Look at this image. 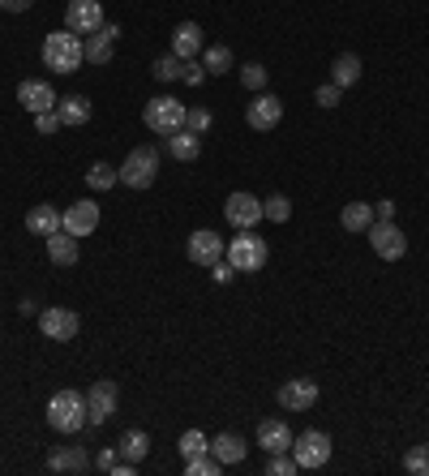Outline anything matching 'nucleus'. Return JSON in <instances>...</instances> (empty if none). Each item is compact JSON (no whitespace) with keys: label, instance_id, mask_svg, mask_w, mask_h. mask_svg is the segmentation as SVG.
<instances>
[{"label":"nucleus","instance_id":"13","mask_svg":"<svg viewBox=\"0 0 429 476\" xmlns=\"http://www.w3.org/2000/svg\"><path fill=\"white\" fill-rule=\"evenodd\" d=\"M318 404V382L313 378H287L279 386V407L284 412H310Z\"/></svg>","mask_w":429,"mask_h":476},{"label":"nucleus","instance_id":"7","mask_svg":"<svg viewBox=\"0 0 429 476\" xmlns=\"http://www.w3.org/2000/svg\"><path fill=\"white\" fill-rule=\"evenodd\" d=\"M365 237H369V245H374V254H378L382 262H400L408 254V237H404V228H395V219H374Z\"/></svg>","mask_w":429,"mask_h":476},{"label":"nucleus","instance_id":"17","mask_svg":"<svg viewBox=\"0 0 429 476\" xmlns=\"http://www.w3.org/2000/svg\"><path fill=\"white\" fill-rule=\"evenodd\" d=\"M292 429L279 421V416H266L263 425H258V447L263 451H271V455H284V451H292Z\"/></svg>","mask_w":429,"mask_h":476},{"label":"nucleus","instance_id":"5","mask_svg":"<svg viewBox=\"0 0 429 476\" xmlns=\"http://www.w3.org/2000/svg\"><path fill=\"white\" fill-rule=\"evenodd\" d=\"M142 120H146V129H150V133L167 138V133L185 129V103H181V99H172V95H155V99H146Z\"/></svg>","mask_w":429,"mask_h":476},{"label":"nucleus","instance_id":"22","mask_svg":"<svg viewBox=\"0 0 429 476\" xmlns=\"http://www.w3.org/2000/svg\"><path fill=\"white\" fill-rule=\"evenodd\" d=\"M167 155L176 159V164H193L198 155H202V133H190V129H176V133H167Z\"/></svg>","mask_w":429,"mask_h":476},{"label":"nucleus","instance_id":"29","mask_svg":"<svg viewBox=\"0 0 429 476\" xmlns=\"http://www.w3.org/2000/svg\"><path fill=\"white\" fill-rule=\"evenodd\" d=\"M202 69L206 77H219V73L232 69V48H223V44H211V48H202Z\"/></svg>","mask_w":429,"mask_h":476},{"label":"nucleus","instance_id":"36","mask_svg":"<svg viewBox=\"0 0 429 476\" xmlns=\"http://www.w3.org/2000/svg\"><path fill=\"white\" fill-rule=\"evenodd\" d=\"M240 86H245V91H266V69L254 65V61L240 65Z\"/></svg>","mask_w":429,"mask_h":476},{"label":"nucleus","instance_id":"32","mask_svg":"<svg viewBox=\"0 0 429 476\" xmlns=\"http://www.w3.org/2000/svg\"><path fill=\"white\" fill-rule=\"evenodd\" d=\"M117 181H120V172L112 164H91V172H86V185H91V190H112Z\"/></svg>","mask_w":429,"mask_h":476},{"label":"nucleus","instance_id":"27","mask_svg":"<svg viewBox=\"0 0 429 476\" xmlns=\"http://www.w3.org/2000/svg\"><path fill=\"white\" fill-rule=\"evenodd\" d=\"M331 82L339 86V91H348V86H357L360 82V56L357 52H339L331 65Z\"/></svg>","mask_w":429,"mask_h":476},{"label":"nucleus","instance_id":"41","mask_svg":"<svg viewBox=\"0 0 429 476\" xmlns=\"http://www.w3.org/2000/svg\"><path fill=\"white\" fill-rule=\"evenodd\" d=\"M117 464H120V451H117V447H103V451H99V459H95L99 472H117Z\"/></svg>","mask_w":429,"mask_h":476},{"label":"nucleus","instance_id":"12","mask_svg":"<svg viewBox=\"0 0 429 476\" xmlns=\"http://www.w3.org/2000/svg\"><path fill=\"white\" fill-rule=\"evenodd\" d=\"M120 404V391H117V382H108V378H99L91 391H86V412H91V425H103L112 412H117Z\"/></svg>","mask_w":429,"mask_h":476},{"label":"nucleus","instance_id":"23","mask_svg":"<svg viewBox=\"0 0 429 476\" xmlns=\"http://www.w3.org/2000/svg\"><path fill=\"white\" fill-rule=\"evenodd\" d=\"M86 468H91L86 447H56L48 455V472H86Z\"/></svg>","mask_w":429,"mask_h":476},{"label":"nucleus","instance_id":"45","mask_svg":"<svg viewBox=\"0 0 429 476\" xmlns=\"http://www.w3.org/2000/svg\"><path fill=\"white\" fill-rule=\"evenodd\" d=\"M30 4H35V0H0V9H4V13H26Z\"/></svg>","mask_w":429,"mask_h":476},{"label":"nucleus","instance_id":"39","mask_svg":"<svg viewBox=\"0 0 429 476\" xmlns=\"http://www.w3.org/2000/svg\"><path fill=\"white\" fill-rule=\"evenodd\" d=\"M35 129H39V138H48V133H56V129H65V120H61L56 108H52V112H39V117H35Z\"/></svg>","mask_w":429,"mask_h":476},{"label":"nucleus","instance_id":"18","mask_svg":"<svg viewBox=\"0 0 429 476\" xmlns=\"http://www.w3.org/2000/svg\"><path fill=\"white\" fill-rule=\"evenodd\" d=\"M18 99H22V103L30 108V112H35V117H39V112H52V108H56V91H52L44 77H26L22 86H18Z\"/></svg>","mask_w":429,"mask_h":476},{"label":"nucleus","instance_id":"37","mask_svg":"<svg viewBox=\"0 0 429 476\" xmlns=\"http://www.w3.org/2000/svg\"><path fill=\"white\" fill-rule=\"evenodd\" d=\"M185 129L190 133H206L211 129V112L206 108H185Z\"/></svg>","mask_w":429,"mask_h":476},{"label":"nucleus","instance_id":"9","mask_svg":"<svg viewBox=\"0 0 429 476\" xmlns=\"http://www.w3.org/2000/svg\"><path fill=\"white\" fill-rule=\"evenodd\" d=\"M279 117H284V99H275L271 91H258V95L249 99V108H245L249 129H258V133H271L279 125Z\"/></svg>","mask_w":429,"mask_h":476},{"label":"nucleus","instance_id":"33","mask_svg":"<svg viewBox=\"0 0 429 476\" xmlns=\"http://www.w3.org/2000/svg\"><path fill=\"white\" fill-rule=\"evenodd\" d=\"M185 472H190V476H219V472H223V464L206 451V455H198V459H185Z\"/></svg>","mask_w":429,"mask_h":476},{"label":"nucleus","instance_id":"38","mask_svg":"<svg viewBox=\"0 0 429 476\" xmlns=\"http://www.w3.org/2000/svg\"><path fill=\"white\" fill-rule=\"evenodd\" d=\"M266 472H271V476H292V472H301V468H296V459H292V451H284V455H271Z\"/></svg>","mask_w":429,"mask_h":476},{"label":"nucleus","instance_id":"44","mask_svg":"<svg viewBox=\"0 0 429 476\" xmlns=\"http://www.w3.org/2000/svg\"><path fill=\"white\" fill-rule=\"evenodd\" d=\"M374 219H395V202H391V198L374 202Z\"/></svg>","mask_w":429,"mask_h":476},{"label":"nucleus","instance_id":"14","mask_svg":"<svg viewBox=\"0 0 429 476\" xmlns=\"http://www.w3.org/2000/svg\"><path fill=\"white\" fill-rule=\"evenodd\" d=\"M223 245H228V240L214 237L211 228H198V232L185 240V254H190V262H198V266H214L223 258Z\"/></svg>","mask_w":429,"mask_h":476},{"label":"nucleus","instance_id":"19","mask_svg":"<svg viewBox=\"0 0 429 476\" xmlns=\"http://www.w3.org/2000/svg\"><path fill=\"white\" fill-rule=\"evenodd\" d=\"M202 48H206V39H202V26H198V22H181L176 30H172V56L193 61Z\"/></svg>","mask_w":429,"mask_h":476},{"label":"nucleus","instance_id":"8","mask_svg":"<svg viewBox=\"0 0 429 476\" xmlns=\"http://www.w3.org/2000/svg\"><path fill=\"white\" fill-rule=\"evenodd\" d=\"M77 327H82L77 310H65V305H52V310L39 313V331L48 335L52 343H69V339H77Z\"/></svg>","mask_w":429,"mask_h":476},{"label":"nucleus","instance_id":"6","mask_svg":"<svg viewBox=\"0 0 429 476\" xmlns=\"http://www.w3.org/2000/svg\"><path fill=\"white\" fill-rule=\"evenodd\" d=\"M292 459L301 472H318L327 459H331V433L322 429H305L301 438H292Z\"/></svg>","mask_w":429,"mask_h":476},{"label":"nucleus","instance_id":"26","mask_svg":"<svg viewBox=\"0 0 429 476\" xmlns=\"http://www.w3.org/2000/svg\"><path fill=\"white\" fill-rule=\"evenodd\" d=\"M56 112H61V120H65V129H77V125H86L91 120V99L86 95H65V99H56Z\"/></svg>","mask_w":429,"mask_h":476},{"label":"nucleus","instance_id":"31","mask_svg":"<svg viewBox=\"0 0 429 476\" xmlns=\"http://www.w3.org/2000/svg\"><path fill=\"white\" fill-rule=\"evenodd\" d=\"M181 69H185V61H181V56H172V52L159 56V61L150 65V73H155L159 82H181Z\"/></svg>","mask_w":429,"mask_h":476},{"label":"nucleus","instance_id":"24","mask_svg":"<svg viewBox=\"0 0 429 476\" xmlns=\"http://www.w3.org/2000/svg\"><path fill=\"white\" fill-rule=\"evenodd\" d=\"M26 232H35V237L48 240L52 232H61V211H56V206H48V202L30 206V211H26Z\"/></svg>","mask_w":429,"mask_h":476},{"label":"nucleus","instance_id":"40","mask_svg":"<svg viewBox=\"0 0 429 476\" xmlns=\"http://www.w3.org/2000/svg\"><path fill=\"white\" fill-rule=\"evenodd\" d=\"M318 108H339V99H344V91L335 86V82H327V86H318Z\"/></svg>","mask_w":429,"mask_h":476},{"label":"nucleus","instance_id":"2","mask_svg":"<svg viewBox=\"0 0 429 476\" xmlns=\"http://www.w3.org/2000/svg\"><path fill=\"white\" fill-rule=\"evenodd\" d=\"M82 61H86L82 35H73L69 26H65V30H52L48 39H44V65H48L52 73H77Z\"/></svg>","mask_w":429,"mask_h":476},{"label":"nucleus","instance_id":"21","mask_svg":"<svg viewBox=\"0 0 429 476\" xmlns=\"http://www.w3.org/2000/svg\"><path fill=\"white\" fill-rule=\"evenodd\" d=\"M48 258L56 266H77V258H82V240L73 237V232H52L48 237Z\"/></svg>","mask_w":429,"mask_h":476},{"label":"nucleus","instance_id":"34","mask_svg":"<svg viewBox=\"0 0 429 476\" xmlns=\"http://www.w3.org/2000/svg\"><path fill=\"white\" fill-rule=\"evenodd\" d=\"M263 214L271 223H287V214H292V202H287L284 193H275V198H266L263 202Z\"/></svg>","mask_w":429,"mask_h":476},{"label":"nucleus","instance_id":"15","mask_svg":"<svg viewBox=\"0 0 429 476\" xmlns=\"http://www.w3.org/2000/svg\"><path fill=\"white\" fill-rule=\"evenodd\" d=\"M223 219H228L232 228H254L266 214H263V202H258L254 193H232V198L223 202Z\"/></svg>","mask_w":429,"mask_h":476},{"label":"nucleus","instance_id":"25","mask_svg":"<svg viewBox=\"0 0 429 476\" xmlns=\"http://www.w3.org/2000/svg\"><path fill=\"white\" fill-rule=\"evenodd\" d=\"M117 451H120L125 464H142L146 455H150V433H146V429H125L120 442H117Z\"/></svg>","mask_w":429,"mask_h":476},{"label":"nucleus","instance_id":"10","mask_svg":"<svg viewBox=\"0 0 429 476\" xmlns=\"http://www.w3.org/2000/svg\"><path fill=\"white\" fill-rule=\"evenodd\" d=\"M65 26H69L73 35H95L99 26H103V4L99 0H69L65 4Z\"/></svg>","mask_w":429,"mask_h":476},{"label":"nucleus","instance_id":"35","mask_svg":"<svg viewBox=\"0 0 429 476\" xmlns=\"http://www.w3.org/2000/svg\"><path fill=\"white\" fill-rule=\"evenodd\" d=\"M404 472L429 476V447H412V451L404 455Z\"/></svg>","mask_w":429,"mask_h":476},{"label":"nucleus","instance_id":"1","mask_svg":"<svg viewBox=\"0 0 429 476\" xmlns=\"http://www.w3.org/2000/svg\"><path fill=\"white\" fill-rule=\"evenodd\" d=\"M223 258L237 266V275H254V270H263L266 258H271V245H266L254 228H237V237L223 245Z\"/></svg>","mask_w":429,"mask_h":476},{"label":"nucleus","instance_id":"3","mask_svg":"<svg viewBox=\"0 0 429 476\" xmlns=\"http://www.w3.org/2000/svg\"><path fill=\"white\" fill-rule=\"evenodd\" d=\"M48 425L56 433H77V429L91 425V412H86V395L77 391H56L48 399Z\"/></svg>","mask_w":429,"mask_h":476},{"label":"nucleus","instance_id":"42","mask_svg":"<svg viewBox=\"0 0 429 476\" xmlns=\"http://www.w3.org/2000/svg\"><path fill=\"white\" fill-rule=\"evenodd\" d=\"M181 82H185V86H202V82H206V69H202V65H193V61H185Z\"/></svg>","mask_w":429,"mask_h":476},{"label":"nucleus","instance_id":"30","mask_svg":"<svg viewBox=\"0 0 429 476\" xmlns=\"http://www.w3.org/2000/svg\"><path fill=\"white\" fill-rule=\"evenodd\" d=\"M176 447H181V459H198V455H206V451H211V438H206L202 429H185Z\"/></svg>","mask_w":429,"mask_h":476},{"label":"nucleus","instance_id":"43","mask_svg":"<svg viewBox=\"0 0 429 476\" xmlns=\"http://www.w3.org/2000/svg\"><path fill=\"white\" fill-rule=\"evenodd\" d=\"M211 270H214V284H232V275H237V266L223 262V258H219V262H214Z\"/></svg>","mask_w":429,"mask_h":476},{"label":"nucleus","instance_id":"16","mask_svg":"<svg viewBox=\"0 0 429 476\" xmlns=\"http://www.w3.org/2000/svg\"><path fill=\"white\" fill-rule=\"evenodd\" d=\"M117 35H120L117 22H103L95 35H86V39H82L86 61H91V65H108V61H112V48H117Z\"/></svg>","mask_w":429,"mask_h":476},{"label":"nucleus","instance_id":"11","mask_svg":"<svg viewBox=\"0 0 429 476\" xmlns=\"http://www.w3.org/2000/svg\"><path fill=\"white\" fill-rule=\"evenodd\" d=\"M61 228L65 232H73V237H91L99 228V202H91V198H77L69 211H61Z\"/></svg>","mask_w":429,"mask_h":476},{"label":"nucleus","instance_id":"20","mask_svg":"<svg viewBox=\"0 0 429 476\" xmlns=\"http://www.w3.org/2000/svg\"><path fill=\"white\" fill-rule=\"evenodd\" d=\"M211 455L219 459V464H223V468H232V464H245V455H249V442H245L240 433H214Z\"/></svg>","mask_w":429,"mask_h":476},{"label":"nucleus","instance_id":"28","mask_svg":"<svg viewBox=\"0 0 429 476\" xmlns=\"http://www.w3.org/2000/svg\"><path fill=\"white\" fill-rule=\"evenodd\" d=\"M339 223H344V232H369L374 206H369V202H348V206L339 211Z\"/></svg>","mask_w":429,"mask_h":476},{"label":"nucleus","instance_id":"4","mask_svg":"<svg viewBox=\"0 0 429 476\" xmlns=\"http://www.w3.org/2000/svg\"><path fill=\"white\" fill-rule=\"evenodd\" d=\"M117 172H120V185H129V190H150L155 176H159V150H155V146H138V150L125 155V164H120Z\"/></svg>","mask_w":429,"mask_h":476}]
</instances>
